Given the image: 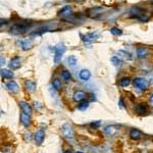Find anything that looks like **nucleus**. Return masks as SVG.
<instances>
[{"instance_id":"nucleus-1","label":"nucleus","mask_w":153,"mask_h":153,"mask_svg":"<svg viewBox=\"0 0 153 153\" xmlns=\"http://www.w3.org/2000/svg\"><path fill=\"white\" fill-rule=\"evenodd\" d=\"M31 24H32V23L28 22V21H27L26 23H15V24L11 27L10 31L13 34H23V33H25L28 30V28L31 26Z\"/></svg>"},{"instance_id":"nucleus-2","label":"nucleus","mask_w":153,"mask_h":153,"mask_svg":"<svg viewBox=\"0 0 153 153\" xmlns=\"http://www.w3.org/2000/svg\"><path fill=\"white\" fill-rule=\"evenodd\" d=\"M65 49H67V48H65L64 44H62V43L57 44V45L54 47V57H53L54 62L57 63L61 60L62 55L64 54V52H65Z\"/></svg>"},{"instance_id":"nucleus-3","label":"nucleus","mask_w":153,"mask_h":153,"mask_svg":"<svg viewBox=\"0 0 153 153\" xmlns=\"http://www.w3.org/2000/svg\"><path fill=\"white\" fill-rule=\"evenodd\" d=\"M61 133H62V135L67 139H73V136H75L73 126H71V123H64V125L61 127Z\"/></svg>"},{"instance_id":"nucleus-4","label":"nucleus","mask_w":153,"mask_h":153,"mask_svg":"<svg viewBox=\"0 0 153 153\" xmlns=\"http://www.w3.org/2000/svg\"><path fill=\"white\" fill-rule=\"evenodd\" d=\"M133 85L134 87L138 88L139 90L145 91L148 88V81L144 78H135L133 80Z\"/></svg>"},{"instance_id":"nucleus-5","label":"nucleus","mask_w":153,"mask_h":153,"mask_svg":"<svg viewBox=\"0 0 153 153\" xmlns=\"http://www.w3.org/2000/svg\"><path fill=\"white\" fill-rule=\"evenodd\" d=\"M81 37H82L83 42H85V43H91V42H93L96 39H98L99 34H98L97 32H92V33H88V34L84 35V36L81 35Z\"/></svg>"},{"instance_id":"nucleus-6","label":"nucleus","mask_w":153,"mask_h":153,"mask_svg":"<svg viewBox=\"0 0 153 153\" xmlns=\"http://www.w3.org/2000/svg\"><path fill=\"white\" fill-rule=\"evenodd\" d=\"M44 137H45V131H44L43 129H39L36 133H35L34 139H35V142H36V144L38 145V146H40V145L43 143Z\"/></svg>"},{"instance_id":"nucleus-7","label":"nucleus","mask_w":153,"mask_h":153,"mask_svg":"<svg viewBox=\"0 0 153 153\" xmlns=\"http://www.w3.org/2000/svg\"><path fill=\"white\" fill-rule=\"evenodd\" d=\"M119 126L111 125V126H106V127L104 128L103 131H104V133H105L106 135L112 137V136H114V135H117V133L119 132Z\"/></svg>"},{"instance_id":"nucleus-8","label":"nucleus","mask_w":153,"mask_h":153,"mask_svg":"<svg viewBox=\"0 0 153 153\" xmlns=\"http://www.w3.org/2000/svg\"><path fill=\"white\" fill-rule=\"evenodd\" d=\"M21 65H22V59H21L20 56H14L13 58L10 59V62H9V67H10L12 71L20 69Z\"/></svg>"},{"instance_id":"nucleus-9","label":"nucleus","mask_w":153,"mask_h":153,"mask_svg":"<svg viewBox=\"0 0 153 153\" xmlns=\"http://www.w3.org/2000/svg\"><path fill=\"white\" fill-rule=\"evenodd\" d=\"M85 98H86V93L82 90L75 91L73 95V99L75 100V102H81L82 100H84Z\"/></svg>"},{"instance_id":"nucleus-10","label":"nucleus","mask_w":153,"mask_h":153,"mask_svg":"<svg viewBox=\"0 0 153 153\" xmlns=\"http://www.w3.org/2000/svg\"><path fill=\"white\" fill-rule=\"evenodd\" d=\"M20 107H21V109H22V111L25 112L26 114H29V115L32 114V107H31L29 103H27V102H25V101H21Z\"/></svg>"},{"instance_id":"nucleus-11","label":"nucleus","mask_w":153,"mask_h":153,"mask_svg":"<svg viewBox=\"0 0 153 153\" xmlns=\"http://www.w3.org/2000/svg\"><path fill=\"white\" fill-rule=\"evenodd\" d=\"M6 87H7V89L12 93H17L20 91V87H19V85H17V83L15 82V81H10V82H8L6 84Z\"/></svg>"},{"instance_id":"nucleus-12","label":"nucleus","mask_w":153,"mask_h":153,"mask_svg":"<svg viewBox=\"0 0 153 153\" xmlns=\"http://www.w3.org/2000/svg\"><path fill=\"white\" fill-rule=\"evenodd\" d=\"M17 43L20 44L23 50H28V49H30V48L32 47V45H33L32 41H31L30 39H23V40H21V41L17 42Z\"/></svg>"},{"instance_id":"nucleus-13","label":"nucleus","mask_w":153,"mask_h":153,"mask_svg":"<svg viewBox=\"0 0 153 153\" xmlns=\"http://www.w3.org/2000/svg\"><path fill=\"white\" fill-rule=\"evenodd\" d=\"M147 55H148V49H147L146 47L137 48V56H138V58H140V59L146 58Z\"/></svg>"},{"instance_id":"nucleus-14","label":"nucleus","mask_w":153,"mask_h":153,"mask_svg":"<svg viewBox=\"0 0 153 153\" xmlns=\"http://www.w3.org/2000/svg\"><path fill=\"white\" fill-rule=\"evenodd\" d=\"M21 123L25 126V127H29L31 125V115L26 114L25 112L21 113Z\"/></svg>"},{"instance_id":"nucleus-15","label":"nucleus","mask_w":153,"mask_h":153,"mask_svg":"<svg viewBox=\"0 0 153 153\" xmlns=\"http://www.w3.org/2000/svg\"><path fill=\"white\" fill-rule=\"evenodd\" d=\"M130 137L133 140H139L142 137V132L139 131L138 129H132L130 131Z\"/></svg>"},{"instance_id":"nucleus-16","label":"nucleus","mask_w":153,"mask_h":153,"mask_svg":"<svg viewBox=\"0 0 153 153\" xmlns=\"http://www.w3.org/2000/svg\"><path fill=\"white\" fill-rule=\"evenodd\" d=\"M79 77L82 81H89V79L91 78V73L89 69H82L79 73Z\"/></svg>"},{"instance_id":"nucleus-17","label":"nucleus","mask_w":153,"mask_h":153,"mask_svg":"<svg viewBox=\"0 0 153 153\" xmlns=\"http://www.w3.org/2000/svg\"><path fill=\"white\" fill-rule=\"evenodd\" d=\"M25 87L29 92H35L36 91V83L31 80H27L25 82Z\"/></svg>"},{"instance_id":"nucleus-18","label":"nucleus","mask_w":153,"mask_h":153,"mask_svg":"<svg viewBox=\"0 0 153 153\" xmlns=\"http://www.w3.org/2000/svg\"><path fill=\"white\" fill-rule=\"evenodd\" d=\"M147 110H148V107H147V105L144 103L138 104V105L135 107V111L138 114H144L145 112H147Z\"/></svg>"},{"instance_id":"nucleus-19","label":"nucleus","mask_w":153,"mask_h":153,"mask_svg":"<svg viewBox=\"0 0 153 153\" xmlns=\"http://www.w3.org/2000/svg\"><path fill=\"white\" fill-rule=\"evenodd\" d=\"M67 63L69 67H75V65L78 64V59H77V57L75 55H71L67 58Z\"/></svg>"},{"instance_id":"nucleus-20","label":"nucleus","mask_w":153,"mask_h":153,"mask_svg":"<svg viewBox=\"0 0 153 153\" xmlns=\"http://www.w3.org/2000/svg\"><path fill=\"white\" fill-rule=\"evenodd\" d=\"M13 75H14L13 71H8V69H1V77H2V79H12Z\"/></svg>"},{"instance_id":"nucleus-21","label":"nucleus","mask_w":153,"mask_h":153,"mask_svg":"<svg viewBox=\"0 0 153 153\" xmlns=\"http://www.w3.org/2000/svg\"><path fill=\"white\" fill-rule=\"evenodd\" d=\"M71 6H69V5H65V6L63 7V8L61 9L60 11H59L58 14L60 15V16H64V15H69V14H71Z\"/></svg>"},{"instance_id":"nucleus-22","label":"nucleus","mask_w":153,"mask_h":153,"mask_svg":"<svg viewBox=\"0 0 153 153\" xmlns=\"http://www.w3.org/2000/svg\"><path fill=\"white\" fill-rule=\"evenodd\" d=\"M88 107H89V100H86V99L82 100L78 105V108L80 110H86Z\"/></svg>"},{"instance_id":"nucleus-23","label":"nucleus","mask_w":153,"mask_h":153,"mask_svg":"<svg viewBox=\"0 0 153 153\" xmlns=\"http://www.w3.org/2000/svg\"><path fill=\"white\" fill-rule=\"evenodd\" d=\"M130 84H131V79L129 77H125V78L121 79V81H119V85L121 87H128Z\"/></svg>"},{"instance_id":"nucleus-24","label":"nucleus","mask_w":153,"mask_h":153,"mask_svg":"<svg viewBox=\"0 0 153 153\" xmlns=\"http://www.w3.org/2000/svg\"><path fill=\"white\" fill-rule=\"evenodd\" d=\"M52 87H53L55 90H60L61 89V82L58 79H54L52 81Z\"/></svg>"},{"instance_id":"nucleus-25","label":"nucleus","mask_w":153,"mask_h":153,"mask_svg":"<svg viewBox=\"0 0 153 153\" xmlns=\"http://www.w3.org/2000/svg\"><path fill=\"white\" fill-rule=\"evenodd\" d=\"M110 33H111L113 36H121L123 34V31L121 29L117 28V27H113V28L110 29Z\"/></svg>"},{"instance_id":"nucleus-26","label":"nucleus","mask_w":153,"mask_h":153,"mask_svg":"<svg viewBox=\"0 0 153 153\" xmlns=\"http://www.w3.org/2000/svg\"><path fill=\"white\" fill-rule=\"evenodd\" d=\"M61 78L64 81H69L71 79V73L69 71H62V73H61Z\"/></svg>"},{"instance_id":"nucleus-27","label":"nucleus","mask_w":153,"mask_h":153,"mask_svg":"<svg viewBox=\"0 0 153 153\" xmlns=\"http://www.w3.org/2000/svg\"><path fill=\"white\" fill-rule=\"evenodd\" d=\"M110 60H111V62L113 63L114 65H117V67H119V65L121 63V60L119 58V56H112Z\"/></svg>"},{"instance_id":"nucleus-28","label":"nucleus","mask_w":153,"mask_h":153,"mask_svg":"<svg viewBox=\"0 0 153 153\" xmlns=\"http://www.w3.org/2000/svg\"><path fill=\"white\" fill-rule=\"evenodd\" d=\"M100 126H101V121H92V123H90V127L92 128V129H98Z\"/></svg>"},{"instance_id":"nucleus-29","label":"nucleus","mask_w":153,"mask_h":153,"mask_svg":"<svg viewBox=\"0 0 153 153\" xmlns=\"http://www.w3.org/2000/svg\"><path fill=\"white\" fill-rule=\"evenodd\" d=\"M119 54H123V57L125 58H127V59H132V56H131V54L129 53V52H126V51H123V50H121V51H119Z\"/></svg>"},{"instance_id":"nucleus-30","label":"nucleus","mask_w":153,"mask_h":153,"mask_svg":"<svg viewBox=\"0 0 153 153\" xmlns=\"http://www.w3.org/2000/svg\"><path fill=\"white\" fill-rule=\"evenodd\" d=\"M91 101H96V97L94 94H90V98H89V102Z\"/></svg>"},{"instance_id":"nucleus-31","label":"nucleus","mask_w":153,"mask_h":153,"mask_svg":"<svg viewBox=\"0 0 153 153\" xmlns=\"http://www.w3.org/2000/svg\"><path fill=\"white\" fill-rule=\"evenodd\" d=\"M149 104L151 106H153V93L150 95V98H149Z\"/></svg>"},{"instance_id":"nucleus-32","label":"nucleus","mask_w":153,"mask_h":153,"mask_svg":"<svg viewBox=\"0 0 153 153\" xmlns=\"http://www.w3.org/2000/svg\"><path fill=\"white\" fill-rule=\"evenodd\" d=\"M119 106H121V108H123V107H125V104H123V98H119Z\"/></svg>"},{"instance_id":"nucleus-33","label":"nucleus","mask_w":153,"mask_h":153,"mask_svg":"<svg viewBox=\"0 0 153 153\" xmlns=\"http://www.w3.org/2000/svg\"><path fill=\"white\" fill-rule=\"evenodd\" d=\"M63 153H71V150H65Z\"/></svg>"},{"instance_id":"nucleus-34","label":"nucleus","mask_w":153,"mask_h":153,"mask_svg":"<svg viewBox=\"0 0 153 153\" xmlns=\"http://www.w3.org/2000/svg\"><path fill=\"white\" fill-rule=\"evenodd\" d=\"M75 153H83V152H82V151H77Z\"/></svg>"}]
</instances>
